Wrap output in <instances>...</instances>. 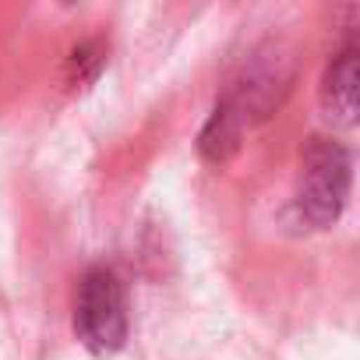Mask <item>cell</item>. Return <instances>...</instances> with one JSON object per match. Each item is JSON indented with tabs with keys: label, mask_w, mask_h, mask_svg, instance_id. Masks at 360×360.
<instances>
[{
	"label": "cell",
	"mask_w": 360,
	"mask_h": 360,
	"mask_svg": "<svg viewBox=\"0 0 360 360\" xmlns=\"http://www.w3.org/2000/svg\"><path fill=\"white\" fill-rule=\"evenodd\" d=\"M349 152L332 138H311L300 159V180H297V209L307 226L328 230L349 198Z\"/></svg>",
	"instance_id": "6da1fadb"
},
{
	"label": "cell",
	"mask_w": 360,
	"mask_h": 360,
	"mask_svg": "<svg viewBox=\"0 0 360 360\" xmlns=\"http://www.w3.org/2000/svg\"><path fill=\"white\" fill-rule=\"evenodd\" d=\"M290 85H293V57L279 43H265V46L251 50V57H244L223 103L251 127L279 110Z\"/></svg>",
	"instance_id": "3957f363"
},
{
	"label": "cell",
	"mask_w": 360,
	"mask_h": 360,
	"mask_svg": "<svg viewBox=\"0 0 360 360\" xmlns=\"http://www.w3.org/2000/svg\"><path fill=\"white\" fill-rule=\"evenodd\" d=\"M127 293L113 269H89L75 297V335L96 356H113L127 342Z\"/></svg>",
	"instance_id": "7a4b0ae2"
},
{
	"label": "cell",
	"mask_w": 360,
	"mask_h": 360,
	"mask_svg": "<svg viewBox=\"0 0 360 360\" xmlns=\"http://www.w3.org/2000/svg\"><path fill=\"white\" fill-rule=\"evenodd\" d=\"M103 68H106V46L99 39H85L64 60V85L71 92H82L103 75Z\"/></svg>",
	"instance_id": "8992f818"
},
{
	"label": "cell",
	"mask_w": 360,
	"mask_h": 360,
	"mask_svg": "<svg viewBox=\"0 0 360 360\" xmlns=\"http://www.w3.org/2000/svg\"><path fill=\"white\" fill-rule=\"evenodd\" d=\"M244 127H248V124L219 99V106L212 110V117L205 120V127L198 131V152H202V159H209V162H216V166L230 162V159L237 155V148H240Z\"/></svg>",
	"instance_id": "5b68a950"
},
{
	"label": "cell",
	"mask_w": 360,
	"mask_h": 360,
	"mask_svg": "<svg viewBox=\"0 0 360 360\" xmlns=\"http://www.w3.org/2000/svg\"><path fill=\"white\" fill-rule=\"evenodd\" d=\"M321 110L332 124L353 127L360 113V50L346 43L321 75Z\"/></svg>",
	"instance_id": "277c9868"
}]
</instances>
